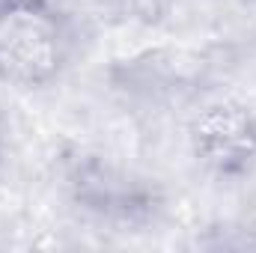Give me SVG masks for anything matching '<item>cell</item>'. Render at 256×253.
<instances>
[{"instance_id":"3","label":"cell","mask_w":256,"mask_h":253,"mask_svg":"<svg viewBox=\"0 0 256 253\" xmlns=\"http://www.w3.org/2000/svg\"><path fill=\"white\" fill-rule=\"evenodd\" d=\"M42 0H0V15L6 12H24V9H39Z\"/></svg>"},{"instance_id":"1","label":"cell","mask_w":256,"mask_h":253,"mask_svg":"<svg viewBox=\"0 0 256 253\" xmlns=\"http://www.w3.org/2000/svg\"><path fill=\"white\" fill-rule=\"evenodd\" d=\"M194 146L206 167L218 173H242L256 158V120L244 108H208L194 126Z\"/></svg>"},{"instance_id":"2","label":"cell","mask_w":256,"mask_h":253,"mask_svg":"<svg viewBox=\"0 0 256 253\" xmlns=\"http://www.w3.org/2000/svg\"><path fill=\"white\" fill-rule=\"evenodd\" d=\"M6 27L0 33V66L6 74L39 78V72L51 68V36L42 27L39 9L6 12Z\"/></svg>"}]
</instances>
